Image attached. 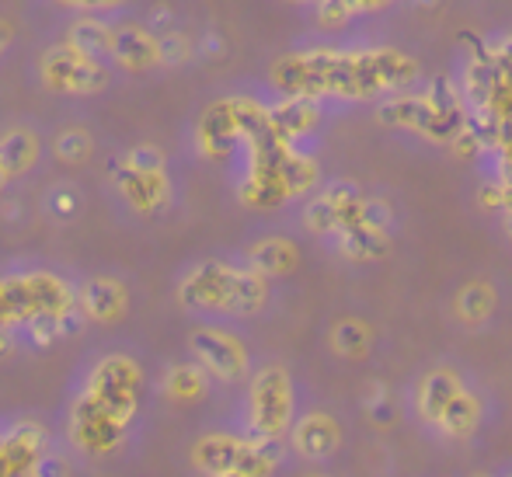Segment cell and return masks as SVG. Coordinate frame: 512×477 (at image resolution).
<instances>
[{
	"label": "cell",
	"mask_w": 512,
	"mask_h": 477,
	"mask_svg": "<svg viewBox=\"0 0 512 477\" xmlns=\"http://www.w3.org/2000/svg\"><path fill=\"white\" fill-rule=\"evenodd\" d=\"M7 182V175H4V168H0V185H4Z\"/></svg>",
	"instance_id": "obj_25"
},
{
	"label": "cell",
	"mask_w": 512,
	"mask_h": 477,
	"mask_svg": "<svg viewBox=\"0 0 512 477\" xmlns=\"http://www.w3.org/2000/svg\"><path fill=\"white\" fill-rule=\"evenodd\" d=\"M91 133L88 129H63L60 136L53 140V154L60 157V161H67V164H81V161H88L91 157Z\"/></svg>",
	"instance_id": "obj_20"
},
{
	"label": "cell",
	"mask_w": 512,
	"mask_h": 477,
	"mask_svg": "<svg viewBox=\"0 0 512 477\" xmlns=\"http://www.w3.org/2000/svg\"><path fill=\"white\" fill-rule=\"evenodd\" d=\"M11 39H14V28H11V21L7 18H0V56H4V49L11 46Z\"/></svg>",
	"instance_id": "obj_24"
},
{
	"label": "cell",
	"mask_w": 512,
	"mask_h": 477,
	"mask_svg": "<svg viewBox=\"0 0 512 477\" xmlns=\"http://www.w3.org/2000/svg\"><path fill=\"white\" fill-rule=\"evenodd\" d=\"M108 63L122 74H150V70L164 67L161 35L143 21H115Z\"/></svg>",
	"instance_id": "obj_8"
},
{
	"label": "cell",
	"mask_w": 512,
	"mask_h": 477,
	"mask_svg": "<svg viewBox=\"0 0 512 477\" xmlns=\"http://www.w3.org/2000/svg\"><path fill=\"white\" fill-rule=\"evenodd\" d=\"M39 77L49 91L56 95H70V98H88L108 88L112 81V70L105 60L81 53L77 46L63 42V46H49L39 56Z\"/></svg>",
	"instance_id": "obj_5"
},
{
	"label": "cell",
	"mask_w": 512,
	"mask_h": 477,
	"mask_svg": "<svg viewBox=\"0 0 512 477\" xmlns=\"http://www.w3.org/2000/svg\"><path fill=\"white\" fill-rule=\"evenodd\" d=\"M269 81L314 101L391 98L418 81V60L398 46H310L279 56Z\"/></svg>",
	"instance_id": "obj_1"
},
{
	"label": "cell",
	"mask_w": 512,
	"mask_h": 477,
	"mask_svg": "<svg viewBox=\"0 0 512 477\" xmlns=\"http://www.w3.org/2000/svg\"><path fill=\"white\" fill-rule=\"evenodd\" d=\"M499 310V289L488 279H471L453 293V317L464 328H485Z\"/></svg>",
	"instance_id": "obj_11"
},
{
	"label": "cell",
	"mask_w": 512,
	"mask_h": 477,
	"mask_svg": "<svg viewBox=\"0 0 512 477\" xmlns=\"http://www.w3.org/2000/svg\"><path fill=\"white\" fill-rule=\"evenodd\" d=\"M136 387L140 370L129 359H108L98 366L74 415V429L88 450H112L119 443L129 415L136 411Z\"/></svg>",
	"instance_id": "obj_2"
},
{
	"label": "cell",
	"mask_w": 512,
	"mask_h": 477,
	"mask_svg": "<svg viewBox=\"0 0 512 477\" xmlns=\"http://www.w3.org/2000/svg\"><path fill=\"white\" fill-rule=\"evenodd\" d=\"M60 4H70L77 11H88V14H102V11H119L126 0H60Z\"/></svg>",
	"instance_id": "obj_23"
},
{
	"label": "cell",
	"mask_w": 512,
	"mask_h": 477,
	"mask_svg": "<svg viewBox=\"0 0 512 477\" xmlns=\"http://www.w3.org/2000/svg\"><path fill=\"white\" fill-rule=\"evenodd\" d=\"M366 202H370V195L356 182H331L328 189H321L307 202L304 223L317 237H338L363 220Z\"/></svg>",
	"instance_id": "obj_7"
},
{
	"label": "cell",
	"mask_w": 512,
	"mask_h": 477,
	"mask_svg": "<svg viewBox=\"0 0 512 477\" xmlns=\"http://www.w3.org/2000/svg\"><path fill=\"white\" fill-rule=\"evenodd\" d=\"M157 35H161V60H164V67H182V63L189 60L192 53H196L192 39L185 32H178V28H168V32H157Z\"/></svg>",
	"instance_id": "obj_21"
},
{
	"label": "cell",
	"mask_w": 512,
	"mask_h": 477,
	"mask_svg": "<svg viewBox=\"0 0 512 477\" xmlns=\"http://www.w3.org/2000/svg\"><path fill=\"white\" fill-rule=\"evenodd\" d=\"M126 164L136 171H164V154L157 147H150V143H143V147H133L126 154Z\"/></svg>",
	"instance_id": "obj_22"
},
{
	"label": "cell",
	"mask_w": 512,
	"mask_h": 477,
	"mask_svg": "<svg viewBox=\"0 0 512 477\" xmlns=\"http://www.w3.org/2000/svg\"><path fill=\"white\" fill-rule=\"evenodd\" d=\"M380 122L422 133L436 143H450L464 133V115H460L457 95H439V88H432L429 95H391L380 105Z\"/></svg>",
	"instance_id": "obj_4"
},
{
	"label": "cell",
	"mask_w": 512,
	"mask_h": 477,
	"mask_svg": "<svg viewBox=\"0 0 512 477\" xmlns=\"http://www.w3.org/2000/svg\"><path fill=\"white\" fill-rule=\"evenodd\" d=\"M265 300H269V276H262L251 265L234 269L227 262H203L182 283V303L196 310L258 314Z\"/></svg>",
	"instance_id": "obj_3"
},
{
	"label": "cell",
	"mask_w": 512,
	"mask_h": 477,
	"mask_svg": "<svg viewBox=\"0 0 512 477\" xmlns=\"http://www.w3.org/2000/svg\"><path fill=\"white\" fill-rule=\"evenodd\" d=\"M112 28L115 21H105L98 14H81L67 25V42L95 60H108L112 56Z\"/></svg>",
	"instance_id": "obj_14"
},
{
	"label": "cell",
	"mask_w": 512,
	"mask_h": 477,
	"mask_svg": "<svg viewBox=\"0 0 512 477\" xmlns=\"http://www.w3.org/2000/svg\"><path fill=\"white\" fill-rule=\"evenodd\" d=\"M189 345L196 352V363L216 380H241L244 370H248V349H244V342L223 328L192 331Z\"/></svg>",
	"instance_id": "obj_10"
},
{
	"label": "cell",
	"mask_w": 512,
	"mask_h": 477,
	"mask_svg": "<svg viewBox=\"0 0 512 477\" xmlns=\"http://www.w3.org/2000/svg\"><path fill=\"white\" fill-rule=\"evenodd\" d=\"M81 307L88 310L95 321H112L126 310V293H122L119 283L112 279H91L88 286L81 289Z\"/></svg>",
	"instance_id": "obj_18"
},
{
	"label": "cell",
	"mask_w": 512,
	"mask_h": 477,
	"mask_svg": "<svg viewBox=\"0 0 512 477\" xmlns=\"http://www.w3.org/2000/svg\"><path fill=\"white\" fill-rule=\"evenodd\" d=\"M206 377L209 373L203 366H175L168 377V394L178 397V401H196L206 390Z\"/></svg>",
	"instance_id": "obj_19"
},
{
	"label": "cell",
	"mask_w": 512,
	"mask_h": 477,
	"mask_svg": "<svg viewBox=\"0 0 512 477\" xmlns=\"http://www.w3.org/2000/svg\"><path fill=\"white\" fill-rule=\"evenodd\" d=\"M293 418V380L283 366H265L251 380V429L258 439H279Z\"/></svg>",
	"instance_id": "obj_6"
},
{
	"label": "cell",
	"mask_w": 512,
	"mask_h": 477,
	"mask_svg": "<svg viewBox=\"0 0 512 477\" xmlns=\"http://www.w3.org/2000/svg\"><path fill=\"white\" fill-rule=\"evenodd\" d=\"M391 206L384 199H370L366 202V213L356 227H349L345 234H338V251L352 262H373V258L387 255L391 248Z\"/></svg>",
	"instance_id": "obj_9"
},
{
	"label": "cell",
	"mask_w": 512,
	"mask_h": 477,
	"mask_svg": "<svg viewBox=\"0 0 512 477\" xmlns=\"http://www.w3.org/2000/svg\"><path fill=\"white\" fill-rule=\"evenodd\" d=\"M328 342L342 359H366L373 352V328L363 317H342L331 324Z\"/></svg>",
	"instance_id": "obj_17"
},
{
	"label": "cell",
	"mask_w": 512,
	"mask_h": 477,
	"mask_svg": "<svg viewBox=\"0 0 512 477\" xmlns=\"http://www.w3.org/2000/svg\"><path fill=\"white\" fill-rule=\"evenodd\" d=\"M39 150H42L39 136L28 126L4 129V133H0V168H4V175L14 178V175L32 171V164L39 161Z\"/></svg>",
	"instance_id": "obj_12"
},
{
	"label": "cell",
	"mask_w": 512,
	"mask_h": 477,
	"mask_svg": "<svg viewBox=\"0 0 512 477\" xmlns=\"http://www.w3.org/2000/svg\"><path fill=\"white\" fill-rule=\"evenodd\" d=\"M478 422H481V401H478V394L464 383V387L450 397V404L439 411L432 425L450 432V436H467V432L478 429Z\"/></svg>",
	"instance_id": "obj_16"
},
{
	"label": "cell",
	"mask_w": 512,
	"mask_h": 477,
	"mask_svg": "<svg viewBox=\"0 0 512 477\" xmlns=\"http://www.w3.org/2000/svg\"><path fill=\"white\" fill-rule=\"evenodd\" d=\"M293 443H297V450L307 453V457H328L338 446V422L331 415L314 411V415L300 418V425L293 429Z\"/></svg>",
	"instance_id": "obj_15"
},
{
	"label": "cell",
	"mask_w": 512,
	"mask_h": 477,
	"mask_svg": "<svg viewBox=\"0 0 512 477\" xmlns=\"http://www.w3.org/2000/svg\"><path fill=\"white\" fill-rule=\"evenodd\" d=\"M248 265L269 279L290 276L300 265V251L290 237H265V241H258L255 248L248 251Z\"/></svg>",
	"instance_id": "obj_13"
}]
</instances>
